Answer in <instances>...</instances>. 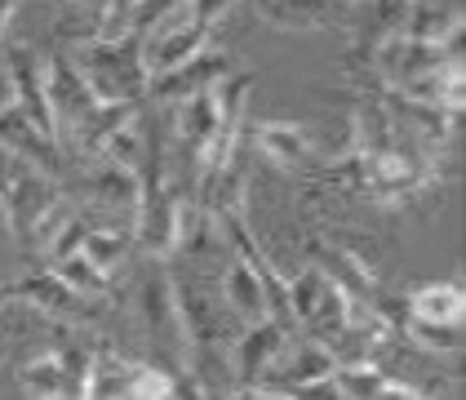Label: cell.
<instances>
[{
  "instance_id": "1",
  "label": "cell",
  "mask_w": 466,
  "mask_h": 400,
  "mask_svg": "<svg viewBox=\"0 0 466 400\" xmlns=\"http://www.w3.org/2000/svg\"><path fill=\"white\" fill-rule=\"evenodd\" d=\"M0 205H5V227L32 254H40L49 231L72 214L67 196H63V182H54L49 174H40V169L14 160V156L0 165Z\"/></svg>"
},
{
  "instance_id": "2",
  "label": "cell",
  "mask_w": 466,
  "mask_h": 400,
  "mask_svg": "<svg viewBox=\"0 0 466 400\" xmlns=\"http://www.w3.org/2000/svg\"><path fill=\"white\" fill-rule=\"evenodd\" d=\"M76 72L85 76L89 94L103 103V108H134L147 103V89H151V76L143 63V36H125L116 45H85L72 54Z\"/></svg>"
},
{
  "instance_id": "3",
  "label": "cell",
  "mask_w": 466,
  "mask_h": 400,
  "mask_svg": "<svg viewBox=\"0 0 466 400\" xmlns=\"http://www.w3.org/2000/svg\"><path fill=\"white\" fill-rule=\"evenodd\" d=\"M222 14H231L227 0H209V5L178 0V5H169V14H165V18L151 27V36L143 40L147 76L156 80V76L182 67L187 58L205 54L209 40H214V32H218V23H222Z\"/></svg>"
},
{
  "instance_id": "4",
  "label": "cell",
  "mask_w": 466,
  "mask_h": 400,
  "mask_svg": "<svg viewBox=\"0 0 466 400\" xmlns=\"http://www.w3.org/2000/svg\"><path fill=\"white\" fill-rule=\"evenodd\" d=\"M138 321H143L151 347L160 352V369L169 378L187 374V329L178 316V298H174V272L160 262H147L143 281H138Z\"/></svg>"
},
{
  "instance_id": "5",
  "label": "cell",
  "mask_w": 466,
  "mask_h": 400,
  "mask_svg": "<svg viewBox=\"0 0 466 400\" xmlns=\"http://www.w3.org/2000/svg\"><path fill=\"white\" fill-rule=\"evenodd\" d=\"M14 303H27V307L45 312L54 325H72V329H89L107 312L103 303H89L76 290H67L54 272H32V276L14 281Z\"/></svg>"
},
{
  "instance_id": "6",
  "label": "cell",
  "mask_w": 466,
  "mask_h": 400,
  "mask_svg": "<svg viewBox=\"0 0 466 400\" xmlns=\"http://www.w3.org/2000/svg\"><path fill=\"white\" fill-rule=\"evenodd\" d=\"M5 80H9V108H18L40 134L54 138V111H49L40 49H32V45H9L5 49Z\"/></svg>"
},
{
  "instance_id": "7",
  "label": "cell",
  "mask_w": 466,
  "mask_h": 400,
  "mask_svg": "<svg viewBox=\"0 0 466 400\" xmlns=\"http://www.w3.org/2000/svg\"><path fill=\"white\" fill-rule=\"evenodd\" d=\"M63 196H80L94 214H107L111 227H125V222H116V219L134 222V210H138V174L116 169V165H94L89 174L67 182Z\"/></svg>"
},
{
  "instance_id": "8",
  "label": "cell",
  "mask_w": 466,
  "mask_h": 400,
  "mask_svg": "<svg viewBox=\"0 0 466 400\" xmlns=\"http://www.w3.org/2000/svg\"><path fill=\"white\" fill-rule=\"evenodd\" d=\"M231 72H236V58H231L227 49L209 45L205 54L187 58L182 67L156 76L151 89H147V98H156V103H182V98H196V94H214Z\"/></svg>"
},
{
  "instance_id": "9",
  "label": "cell",
  "mask_w": 466,
  "mask_h": 400,
  "mask_svg": "<svg viewBox=\"0 0 466 400\" xmlns=\"http://www.w3.org/2000/svg\"><path fill=\"white\" fill-rule=\"evenodd\" d=\"M0 147H5V156L32 165L40 174H49L54 182L67 174V156L58 151V143H54L49 134H40L36 125H32L18 108H9V103L0 108Z\"/></svg>"
},
{
  "instance_id": "10",
  "label": "cell",
  "mask_w": 466,
  "mask_h": 400,
  "mask_svg": "<svg viewBox=\"0 0 466 400\" xmlns=\"http://www.w3.org/2000/svg\"><path fill=\"white\" fill-rule=\"evenodd\" d=\"M289 333L271 321L240 329V338H231V392H253L262 383V374L276 364V356L285 352Z\"/></svg>"
},
{
  "instance_id": "11",
  "label": "cell",
  "mask_w": 466,
  "mask_h": 400,
  "mask_svg": "<svg viewBox=\"0 0 466 400\" xmlns=\"http://www.w3.org/2000/svg\"><path fill=\"white\" fill-rule=\"evenodd\" d=\"M307 254H311L307 267H316L333 290L347 293L356 312H369V307H373V293H378L373 267H364L351 250H342V245H324V241H311V245H307Z\"/></svg>"
},
{
  "instance_id": "12",
  "label": "cell",
  "mask_w": 466,
  "mask_h": 400,
  "mask_svg": "<svg viewBox=\"0 0 466 400\" xmlns=\"http://www.w3.org/2000/svg\"><path fill=\"white\" fill-rule=\"evenodd\" d=\"M333 374V361L320 343L311 338H289L285 352L276 356V364L262 374V383L253 392H289V387H302V383H320Z\"/></svg>"
},
{
  "instance_id": "13",
  "label": "cell",
  "mask_w": 466,
  "mask_h": 400,
  "mask_svg": "<svg viewBox=\"0 0 466 400\" xmlns=\"http://www.w3.org/2000/svg\"><path fill=\"white\" fill-rule=\"evenodd\" d=\"M267 160H276L280 169H311V165H320V147H316V134L307 129V125H298V120H267V125H258L249 138Z\"/></svg>"
},
{
  "instance_id": "14",
  "label": "cell",
  "mask_w": 466,
  "mask_h": 400,
  "mask_svg": "<svg viewBox=\"0 0 466 400\" xmlns=\"http://www.w3.org/2000/svg\"><path fill=\"white\" fill-rule=\"evenodd\" d=\"M400 36L418 40V45H440V49L462 45V5H422V0H413L409 14H404Z\"/></svg>"
},
{
  "instance_id": "15",
  "label": "cell",
  "mask_w": 466,
  "mask_h": 400,
  "mask_svg": "<svg viewBox=\"0 0 466 400\" xmlns=\"http://www.w3.org/2000/svg\"><path fill=\"white\" fill-rule=\"evenodd\" d=\"M253 14H258L267 27H280V32H320V27L347 23L342 14H351V5H289V0H258Z\"/></svg>"
},
{
  "instance_id": "16",
  "label": "cell",
  "mask_w": 466,
  "mask_h": 400,
  "mask_svg": "<svg viewBox=\"0 0 466 400\" xmlns=\"http://www.w3.org/2000/svg\"><path fill=\"white\" fill-rule=\"evenodd\" d=\"M222 307L231 321H240V329L267 321V298H262V285L240 258L227 262V276H222Z\"/></svg>"
},
{
  "instance_id": "17",
  "label": "cell",
  "mask_w": 466,
  "mask_h": 400,
  "mask_svg": "<svg viewBox=\"0 0 466 400\" xmlns=\"http://www.w3.org/2000/svg\"><path fill=\"white\" fill-rule=\"evenodd\" d=\"M409 303V321H427V325H462L466 293L458 281H431L404 298Z\"/></svg>"
},
{
  "instance_id": "18",
  "label": "cell",
  "mask_w": 466,
  "mask_h": 400,
  "mask_svg": "<svg viewBox=\"0 0 466 400\" xmlns=\"http://www.w3.org/2000/svg\"><path fill=\"white\" fill-rule=\"evenodd\" d=\"M129 378H134V361H125L111 343H98L94 361H89L85 400H125L129 396Z\"/></svg>"
},
{
  "instance_id": "19",
  "label": "cell",
  "mask_w": 466,
  "mask_h": 400,
  "mask_svg": "<svg viewBox=\"0 0 466 400\" xmlns=\"http://www.w3.org/2000/svg\"><path fill=\"white\" fill-rule=\"evenodd\" d=\"M18 387H23V396L27 400H63L72 396V387H67V374H63V364L54 352H45L36 361H27L18 369Z\"/></svg>"
},
{
  "instance_id": "20",
  "label": "cell",
  "mask_w": 466,
  "mask_h": 400,
  "mask_svg": "<svg viewBox=\"0 0 466 400\" xmlns=\"http://www.w3.org/2000/svg\"><path fill=\"white\" fill-rule=\"evenodd\" d=\"M129 250H134V227H89V236H85V250H80V254L89 258L98 272L116 276V272H120V262L129 258Z\"/></svg>"
},
{
  "instance_id": "21",
  "label": "cell",
  "mask_w": 466,
  "mask_h": 400,
  "mask_svg": "<svg viewBox=\"0 0 466 400\" xmlns=\"http://www.w3.org/2000/svg\"><path fill=\"white\" fill-rule=\"evenodd\" d=\"M54 276L67 285V290H76L80 298H89V303H107L111 290H116V276H107V272H98L94 262L85 254L67 258V262H58L54 267Z\"/></svg>"
},
{
  "instance_id": "22",
  "label": "cell",
  "mask_w": 466,
  "mask_h": 400,
  "mask_svg": "<svg viewBox=\"0 0 466 400\" xmlns=\"http://www.w3.org/2000/svg\"><path fill=\"white\" fill-rule=\"evenodd\" d=\"M285 293H289V316H293V325L302 333V325L311 321V312H316V303L324 293V276L316 267H302L298 276H285Z\"/></svg>"
},
{
  "instance_id": "23",
  "label": "cell",
  "mask_w": 466,
  "mask_h": 400,
  "mask_svg": "<svg viewBox=\"0 0 466 400\" xmlns=\"http://www.w3.org/2000/svg\"><path fill=\"white\" fill-rule=\"evenodd\" d=\"M54 32L72 45V54L85 49V45H94L98 32H103V5H72V9L54 23Z\"/></svg>"
},
{
  "instance_id": "24",
  "label": "cell",
  "mask_w": 466,
  "mask_h": 400,
  "mask_svg": "<svg viewBox=\"0 0 466 400\" xmlns=\"http://www.w3.org/2000/svg\"><path fill=\"white\" fill-rule=\"evenodd\" d=\"M85 236H89V222L80 219V214H67V219L58 222L54 231H49V241H45V250H40V258L49 262V267H58V262H67V258H76L80 250H85Z\"/></svg>"
},
{
  "instance_id": "25",
  "label": "cell",
  "mask_w": 466,
  "mask_h": 400,
  "mask_svg": "<svg viewBox=\"0 0 466 400\" xmlns=\"http://www.w3.org/2000/svg\"><path fill=\"white\" fill-rule=\"evenodd\" d=\"M400 338L418 343L422 352H435V356H462V325H427V321H409Z\"/></svg>"
},
{
  "instance_id": "26",
  "label": "cell",
  "mask_w": 466,
  "mask_h": 400,
  "mask_svg": "<svg viewBox=\"0 0 466 400\" xmlns=\"http://www.w3.org/2000/svg\"><path fill=\"white\" fill-rule=\"evenodd\" d=\"M387 378H391V374L378 369V364H347V369H333V383H338L342 400H373L382 392Z\"/></svg>"
},
{
  "instance_id": "27",
  "label": "cell",
  "mask_w": 466,
  "mask_h": 400,
  "mask_svg": "<svg viewBox=\"0 0 466 400\" xmlns=\"http://www.w3.org/2000/svg\"><path fill=\"white\" fill-rule=\"evenodd\" d=\"M169 392H174V378L160 364L134 361V378H129V396L125 400H169Z\"/></svg>"
},
{
  "instance_id": "28",
  "label": "cell",
  "mask_w": 466,
  "mask_h": 400,
  "mask_svg": "<svg viewBox=\"0 0 466 400\" xmlns=\"http://www.w3.org/2000/svg\"><path fill=\"white\" fill-rule=\"evenodd\" d=\"M134 5H138V0H111V5H103V32H98L103 45H116V40L134 36Z\"/></svg>"
},
{
  "instance_id": "29",
  "label": "cell",
  "mask_w": 466,
  "mask_h": 400,
  "mask_svg": "<svg viewBox=\"0 0 466 400\" xmlns=\"http://www.w3.org/2000/svg\"><path fill=\"white\" fill-rule=\"evenodd\" d=\"M373 400H427V392L422 387H413V383H404V378H387L382 383V392Z\"/></svg>"
},
{
  "instance_id": "30",
  "label": "cell",
  "mask_w": 466,
  "mask_h": 400,
  "mask_svg": "<svg viewBox=\"0 0 466 400\" xmlns=\"http://www.w3.org/2000/svg\"><path fill=\"white\" fill-rule=\"evenodd\" d=\"M169 400H209V396L196 387V378H191V374H182V378H174V392H169Z\"/></svg>"
},
{
  "instance_id": "31",
  "label": "cell",
  "mask_w": 466,
  "mask_h": 400,
  "mask_svg": "<svg viewBox=\"0 0 466 400\" xmlns=\"http://www.w3.org/2000/svg\"><path fill=\"white\" fill-rule=\"evenodd\" d=\"M14 18H18V5H14V0H0V40L14 27Z\"/></svg>"
},
{
  "instance_id": "32",
  "label": "cell",
  "mask_w": 466,
  "mask_h": 400,
  "mask_svg": "<svg viewBox=\"0 0 466 400\" xmlns=\"http://www.w3.org/2000/svg\"><path fill=\"white\" fill-rule=\"evenodd\" d=\"M0 222H5V205H0Z\"/></svg>"
},
{
  "instance_id": "33",
  "label": "cell",
  "mask_w": 466,
  "mask_h": 400,
  "mask_svg": "<svg viewBox=\"0 0 466 400\" xmlns=\"http://www.w3.org/2000/svg\"><path fill=\"white\" fill-rule=\"evenodd\" d=\"M63 400H72V396H63Z\"/></svg>"
}]
</instances>
